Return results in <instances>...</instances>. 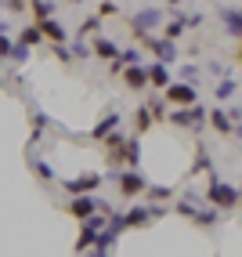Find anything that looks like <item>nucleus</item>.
I'll return each instance as SVG.
<instances>
[{"label":"nucleus","instance_id":"f257e3e1","mask_svg":"<svg viewBox=\"0 0 242 257\" xmlns=\"http://www.w3.org/2000/svg\"><path fill=\"white\" fill-rule=\"evenodd\" d=\"M206 203L213 210H238V185L217 178V170H210V188H206Z\"/></svg>","mask_w":242,"mask_h":257},{"label":"nucleus","instance_id":"f03ea898","mask_svg":"<svg viewBox=\"0 0 242 257\" xmlns=\"http://www.w3.org/2000/svg\"><path fill=\"white\" fill-rule=\"evenodd\" d=\"M206 109L202 101H192V105H184V109H166V123L170 127H181V131H202L206 127Z\"/></svg>","mask_w":242,"mask_h":257},{"label":"nucleus","instance_id":"7ed1b4c3","mask_svg":"<svg viewBox=\"0 0 242 257\" xmlns=\"http://www.w3.org/2000/svg\"><path fill=\"white\" fill-rule=\"evenodd\" d=\"M109 178L116 181V192L123 199H137L148 188V178L141 174V167H119V170H112Z\"/></svg>","mask_w":242,"mask_h":257},{"label":"nucleus","instance_id":"20e7f679","mask_svg":"<svg viewBox=\"0 0 242 257\" xmlns=\"http://www.w3.org/2000/svg\"><path fill=\"white\" fill-rule=\"evenodd\" d=\"M166 214V207H155V203H134L130 210H123V225H127V232H134V228H148L155 217H163Z\"/></svg>","mask_w":242,"mask_h":257},{"label":"nucleus","instance_id":"39448f33","mask_svg":"<svg viewBox=\"0 0 242 257\" xmlns=\"http://www.w3.org/2000/svg\"><path fill=\"white\" fill-rule=\"evenodd\" d=\"M238 105H231V109H213V112H206V123H210L220 138H235L238 134Z\"/></svg>","mask_w":242,"mask_h":257},{"label":"nucleus","instance_id":"423d86ee","mask_svg":"<svg viewBox=\"0 0 242 257\" xmlns=\"http://www.w3.org/2000/svg\"><path fill=\"white\" fill-rule=\"evenodd\" d=\"M163 101H166V109H184V105H192V101H199V87L195 83H166L163 87Z\"/></svg>","mask_w":242,"mask_h":257},{"label":"nucleus","instance_id":"0eeeda50","mask_svg":"<svg viewBox=\"0 0 242 257\" xmlns=\"http://www.w3.org/2000/svg\"><path fill=\"white\" fill-rule=\"evenodd\" d=\"M141 47H148L152 51V62H159V65H177V44L174 40H166V37H141Z\"/></svg>","mask_w":242,"mask_h":257},{"label":"nucleus","instance_id":"6e6552de","mask_svg":"<svg viewBox=\"0 0 242 257\" xmlns=\"http://www.w3.org/2000/svg\"><path fill=\"white\" fill-rule=\"evenodd\" d=\"M163 26V11L159 8H141L130 19V33H134V40H141V37H152V29H159Z\"/></svg>","mask_w":242,"mask_h":257},{"label":"nucleus","instance_id":"1a4fd4ad","mask_svg":"<svg viewBox=\"0 0 242 257\" xmlns=\"http://www.w3.org/2000/svg\"><path fill=\"white\" fill-rule=\"evenodd\" d=\"M101 149H105V163L112 170H119L123 160H127V134H119V131L105 134V138H101Z\"/></svg>","mask_w":242,"mask_h":257},{"label":"nucleus","instance_id":"9d476101","mask_svg":"<svg viewBox=\"0 0 242 257\" xmlns=\"http://www.w3.org/2000/svg\"><path fill=\"white\" fill-rule=\"evenodd\" d=\"M101 203H105V199H101L98 192L94 196H73V199L65 203V214H73L76 221H87V217L101 214Z\"/></svg>","mask_w":242,"mask_h":257},{"label":"nucleus","instance_id":"9b49d317","mask_svg":"<svg viewBox=\"0 0 242 257\" xmlns=\"http://www.w3.org/2000/svg\"><path fill=\"white\" fill-rule=\"evenodd\" d=\"M101 185H105V178H101V174H80V178L62 181V188H65L69 196H94Z\"/></svg>","mask_w":242,"mask_h":257},{"label":"nucleus","instance_id":"f8f14e48","mask_svg":"<svg viewBox=\"0 0 242 257\" xmlns=\"http://www.w3.org/2000/svg\"><path fill=\"white\" fill-rule=\"evenodd\" d=\"M37 29H40V37H44L47 44H69V29L58 22V15H55V19L37 22Z\"/></svg>","mask_w":242,"mask_h":257},{"label":"nucleus","instance_id":"ddd939ff","mask_svg":"<svg viewBox=\"0 0 242 257\" xmlns=\"http://www.w3.org/2000/svg\"><path fill=\"white\" fill-rule=\"evenodd\" d=\"M220 22H224V33H228L231 40L242 37V11H238V4H224L220 8Z\"/></svg>","mask_w":242,"mask_h":257},{"label":"nucleus","instance_id":"4468645a","mask_svg":"<svg viewBox=\"0 0 242 257\" xmlns=\"http://www.w3.org/2000/svg\"><path fill=\"white\" fill-rule=\"evenodd\" d=\"M119 55V44L112 40V37H101V33H98V37H94V44H91V58H101V62H112Z\"/></svg>","mask_w":242,"mask_h":257},{"label":"nucleus","instance_id":"2eb2a0df","mask_svg":"<svg viewBox=\"0 0 242 257\" xmlns=\"http://www.w3.org/2000/svg\"><path fill=\"white\" fill-rule=\"evenodd\" d=\"M123 83L130 91H148V76H145V65H123Z\"/></svg>","mask_w":242,"mask_h":257},{"label":"nucleus","instance_id":"dca6fc26","mask_svg":"<svg viewBox=\"0 0 242 257\" xmlns=\"http://www.w3.org/2000/svg\"><path fill=\"white\" fill-rule=\"evenodd\" d=\"M112 131H119V112H116V109H109V112L94 123L91 138H94V142H101V138H105V134H112Z\"/></svg>","mask_w":242,"mask_h":257},{"label":"nucleus","instance_id":"f3484780","mask_svg":"<svg viewBox=\"0 0 242 257\" xmlns=\"http://www.w3.org/2000/svg\"><path fill=\"white\" fill-rule=\"evenodd\" d=\"M145 76H148V87H166L170 83V65H159V62H148L145 65Z\"/></svg>","mask_w":242,"mask_h":257},{"label":"nucleus","instance_id":"a211bd4d","mask_svg":"<svg viewBox=\"0 0 242 257\" xmlns=\"http://www.w3.org/2000/svg\"><path fill=\"white\" fill-rule=\"evenodd\" d=\"M213 170V156H210V145L195 142V163H192V174H210Z\"/></svg>","mask_w":242,"mask_h":257},{"label":"nucleus","instance_id":"6ab92c4d","mask_svg":"<svg viewBox=\"0 0 242 257\" xmlns=\"http://www.w3.org/2000/svg\"><path fill=\"white\" fill-rule=\"evenodd\" d=\"M29 15H33V22L55 19V15H58V0H33V4H29Z\"/></svg>","mask_w":242,"mask_h":257},{"label":"nucleus","instance_id":"aec40b11","mask_svg":"<svg viewBox=\"0 0 242 257\" xmlns=\"http://www.w3.org/2000/svg\"><path fill=\"white\" fill-rule=\"evenodd\" d=\"M217 217H220V210H213L210 203H199L195 214H192V225H199V228H213Z\"/></svg>","mask_w":242,"mask_h":257},{"label":"nucleus","instance_id":"412c9836","mask_svg":"<svg viewBox=\"0 0 242 257\" xmlns=\"http://www.w3.org/2000/svg\"><path fill=\"white\" fill-rule=\"evenodd\" d=\"M184 33H188V15H184V19H170V22H163V26H159V37L174 40V44L184 37Z\"/></svg>","mask_w":242,"mask_h":257},{"label":"nucleus","instance_id":"4be33fe9","mask_svg":"<svg viewBox=\"0 0 242 257\" xmlns=\"http://www.w3.org/2000/svg\"><path fill=\"white\" fill-rule=\"evenodd\" d=\"M213 94H217V101H235V94H238V80H235V76H224L217 87H213Z\"/></svg>","mask_w":242,"mask_h":257},{"label":"nucleus","instance_id":"5701e85b","mask_svg":"<svg viewBox=\"0 0 242 257\" xmlns=\"http://www.w3.org/2000/svg\"><path fill=\"white\" fill-rule=\"evenodd\" d=\"M98 33H101V19H98V15H87V19L76 26V37H98Z\"/></svg>","mask_w":242,"mask_h":257},{"label":"nucleus","instance_id":"b1692460","mask_svg":"<svg viewBox=\"0 0 242 257\" xmlns=\"http://www.w3.org/2000/svg\"><path fill=\"white\" fill-rule=\"evenodd\" d=\"M141 196H148V203H163V199H174V188H166V185H148Z\"/></svg>","mask_w":242,"mask_h":257},{"label":"nucleus","instance_id":"393cba45","mask_svg":"<svg viewBox=\"0 0 242 257\" xmlns=\"http://www.w3.org/2000/svg\"><path fill=\"white\" fill-rule=\"evenodd\" d=\"M195 207H199V199H195V196H184V199H177V203H174V214H177V217H188V221H192Z\"/></svg>","mask_w":242,"mask_h":257},{"label":"nucleus","instance_id":"a878e982","mask_svg":"<svg viewBox=\"0 0 242 257\" xmlns=\"http://www.w3.org/2000/svg\"><path fill=\"white\" fill-rule=\"evenodd\" d=\"M19 44H26V47H37V44H44V37H40V29H37V22H29L22 33H19Z\"/></svg>","mask_w":242,"mask_h":257},{"label":"nucleus","instance_id":"bb28decb","mask_svg":"<svg viewBox=\"0 0 242 257\" xmlns=\"http://www.w3.org/2000/svg\"><path fill=\"white\" fill-rule=\"evenodd\" d=\"M123 167H141V142L137 138H127V160Z\"/></svg>","mask_w":242,"mask_h":257},{"label":"nucleus","instance_id":"cd10ccee","mask_svg":"<svg viewBox=\"0 0 242 257\" xmlns=\"http://www.w3.org/2000/svg\"><path fill=\"white\" fill-rule=\"evenodd\" d=\"M145 109H148V116H152V123H166V101H163V98H152Z\"/></svg>","mask_w":242,"mask_h":257},{"label":"nucleus","instance_id":"c85d7f7f","mask_svg":"<svg viewBox=\"0 0 242 257\" xmlns=\"http://www.w3.org/2000/svg\"><path fill=\"white\" fill-rule=\"evenodd\" d=\"M119 62L123 65H145V55H141V47H119Z\"/></svg>","mask_w":242,"mask_h":257},{"label":"nucleus","instance_id":"c756f323","mask_svg":"<svg viewBox=\"0 0 242 257\" xmlns=\"http://www.w3.org/2000/svg\"><path fill=\"white\" fill-rule=\"evenodd\" d=\"M33 170H37V178H40L44 185L58 181V178H55V170H51V163H47V160H33Z\"/></svg>","mask_w":242,"mask_h":257},{"label":"nucleus","instance_id":"7c9ffc66","mask_svg":"<svg viewBox=\"0 0 242 257\" xmlns=\"http://www.w3.org/2000/svg\"><path fill=\"white\" fill-rule=\"evenodd\" d=\"M29 51H33V47H26V44H19V40H15V44H11V51H8V62L22 65V62L29 58Z\"/></svg>","mask_w":242,"mask_h":257},{"label":"nucleus","instance_id":"2f4dec72","mask_svg":"<svg viewBox=\"0 0 242 257\" xmlns=\"http://www.w3.org/2000/svg\"><path fill=\"white\" fill-rule=\"evenodd\" d=\"M29 119H33V134H29V145H37V138H40V134H44V127H47V116H44V112H33Z\"/></svg>","mask_w":242,"mask_h":257},{"label":"nucleus","instance_id":"473e14b6","mask_svg":"<svg viewBox=\"0 0 242 257\" xmlns=\"http://www.w3.org/2000/svg\"><path fill=\"white\" fill-rule=\"evenodd\" d=\"M148 127H152V116H148V109L141 105V109L134 112V131H137V134H145Z\"/></svg>","mask_w":242,"mask_h":257},{"label":"nucleus","instance_id":"72a5a7b5","mask_svg":"<svg viewBox=\"0 0 242 257\" xmlns=\"http://www.w3.org/2000/svg\"><path fill=\"white\" fill-rule=\"evenodd\" d=\"M69 51H73V62H76V58H91V44L83 40V37H76V40H73V47H69Z\"/></svg>","mask_w":242,"mask_h":257},{"label":"nucleus","instance_id":"f704fd0d","mask_svg":"<svg viewBox=\"0 0 242 257\" xmlns=\"http://www.w3.org/2000/svg\"><path fill=\"white\" fill-rule=\"evenodd\" d=\"M51 55H55L62 65H69V62H73V51H69L65 44H51Z\"/></svg>","mask_w":242,"mask_h":257},{"label":"nucleus","instance_id":"c9c22d12","mask_svg":"<svg viewBox=\"0 0 242 257\" xmlns=\"http://www.w3.org/2000/svg\"><path fill=\"white\" fill-rule=\"evenodd\" d=\"M109 15H119V4L116 0H101L98 4V19H109Z\"/></svg>","mask_w":242,"mask_h":257},{"label":"nucleus","instance_id":"e433bc0d","mask_svg":"<svg viewBox=\"0 0 242 257\" xmlns=\"http://www.w3.org/2000/svg\"><path fill=\"white\" fill-rule=\"evenodd\" d=\"M4 11H11V15H26V11H29V0H4Z\"/></svg>","mask_w":242,"mask_h":257},{"label":"nucleus","instance_id":"4c0bfd02","mask_svg":"<svg viewBox=\"0 0 242 257\" xmlns=\"http://www.w3.org/2000/svg\"><path fill=\"white\" fill-rule=\"evenodd\" d=\"M181 76H184V83H195V80L202 76V69H199V65H184V69H181Z\"/></svg>","mask_w":242,"mask_h":257},{"label":"nucleus","instance_id":"58836bf2","mask_svg":"<svg viewBox=\"0 0 242 257\" xmlns=\"http://www.w3.org/2000/svg\"><path fill=\"white\" fill-rule=\"evenodd\" d=\"M11 33H0V62H8V51H11Z\"/></svg>","mask_w":242,"mask_h":257},{"label":"nucleus","instance_id":"ea45409f","mask_svg":"<svg viewBox=\"0 0 242 257\" xmlns=\"http://www.w3.org/2000/svg\"><path fill=\"white\" fill-rule=\"evenodd\" d=\"M0 33H11V26H8L4 19H0Z\"/></svg>","mask_w":242,"mask_h":257},{"label":"nucleus","instance_id":"a19ab883","mask_svg":"<svg viewBox=\"0 0 242 257\" xmlns=\"http://www.w3.org/2000/svg\"><path fill=\"white\" fill-rule=\"evenodd\" d=\"M166 4H170V8H181V4H184V0H166Z\"/></svg>","mask_w":242,"mask_h":257},{"label":"nucleus","instance_id":"79ce46f5","mask_svg":"<svg viewBox=\"0 0 242 257\" xmlns=\"http://www.w3.org/2000/svg\"><path fill=\"white\" fill-rule=\"evenodd\" d=\"M65 4H83V0H65Z\"/></svg>","mask_w":242,"mask_h":257},{"label":"nucleus","instance_id":"37998d69","mask_svg":"<svg viewBox=\"0 0 242 257\" xmlns=\"http://www.w3.org/2000/svg\"><path fill=\"white\" fill-rule=\"evenodd\" d=\"M0 15H4V0H0Z\"/></svg>","mask_w":242,"mask_h":257},{"label":"nucleus","instance_id":"c03bdc74","mask_svg":"<svg viewBox=\"0 0 242 257\" xmlns=\"http://www.w3.org/2000/svg\"><path fill=\"white\" fill-rule=\"evenodd\" d=\"M29 4H33V0H29Z\"/></svg>","mask_w":242,"mask_h":257}]
</instances>
